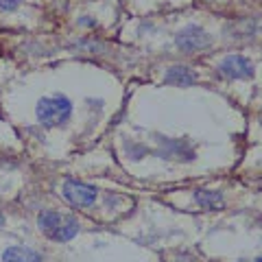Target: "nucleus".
I'll list each match as a JSON object with an SVG mask.
<instances>
[{"instance_id":"1a4fd4ad","label":"nucleus","mask_w":262,"mask_h":262,"mask_svg":"<svg viewBox=\"0 0 262 262\" xmlns=\"http://www.w3.org/2000/svg\"><path fill=\"white\" fill-rule=\"evenodd\" d=\"M22 0H0V9H5V11H13V9H18Z\"/></svg>"},{"instance_id":"6e6552de","label":"nucleus","mask_w":262,"mask_h":262,"mask_svg":"<svg viewBox=\"0 0 262 262\" xmlns=\"http://www.w3.org/2000/svg\"><path fill=\"white\" fill-rule=\"evenodd\" d=\"M194 201L199 203L203 210H221L225 206L223 194L216 190H196L194 192Z\"/></svg>"},{"instance_id":"f03ea898","label":"nucleus","mask_w":262,"mask_h":262,"mask_svg":"<svg viewBox=\"0 0 262 262\" xmlns=\"http://www.w3.org/2000/svg\"><path fill=\"white\" fill-rule=\"evenodd\" d=\"M72 114V103L70 98H66L61 94H55V96H44L37 101V107H35V116L37 120L46 127H59L63 122H68Z\"/></svg>"},{"instance_id":"f257e3e1","label":"nucleus","mask_w":262,"mask_h":262,"mask_svg":"<svg viewBox=\"0 0 262 262\" xmlns=\"http://www.w3.org/2000/svg\"><path fill=\"white\" fill-rule=\"evenodd\" d=\"M37 227L42 229V234H46L51 241L66 243L72 241L79 234V223L72 216H63L55 210H44L37 216Z\"/></svg>"},{"instance_id":"20e7f679","label":"nucleus","mask_w":262,"mask_h":262,"mask_svg":"<svg viewBox=\"0 0 262 262\" xmlns=\"http://www.w3.org/2000/svg\"><path fill=\"white\" fill-rule=\"evenodd\" d=\"M63 196L68 199L72 206L77 208H88L92 206V203L96 201V188L94 186H88L83 182H77V179H68V182L63 184Z\"/></svg>"},{"instance_id":"423d86ee","label":"nucleus","mask_w":262,"mask_h":262,"mask_svg":"<svg viewBox=\"0 0 262 262\" xmlns=\"http://www.w3.org/2000/svg\"><path fill=\"white\" fill-rule=\"evenodd\" d=\"M164 81H166V83H170V85L188 88V85H192L194 81H196V75H194L190 68H186V66H173V68H168Z\"/></svg>"},{"instance_id":"9d476101","label":"nucleus","mask_w":262,"mask_h":262,"mask_svg":"<svg viewBox=\"0 0 262 262\" xmlns=\"http://www.w3.org/2000/svg\"><path fill=\"white\" fill-rule=\"evenodd\" d=\"M5 225V216H3V212H0V227Z\"/></svg>"},{"instance_id":"0eeeda50","label":"nucleus","mask_w":262,"mask_h":262,"mask_svg":"<svg viewBox=\"0 0 262 262\" xmlns=\"http://www.w3.org/2000/svg\"><path fill=\"white\" fill-rule=\"evenodd\" d=\"M3 262H42V256L31 247H9L3 251Z\"/></svg>"},{"instance_id":"7ed1b4c3","label":"nucleus","mask_w":262,"mask_h":262,"mask_svg":"<svg viewBox=\"0 0 262 262\" xmlns=\"http://www.w3.org/2000/svg\"><path fill=\"white\" fill-rule=\"evenodd\" d=\"M175 44H177V48H182L184 53H196V51L208 48L212 44V37L201 27H194V24H190V27L182 29L175 35Z\"/></svg>"},{"instance_id":"39448f33","label":"nucleus","mask_w":262,"mask_h":262,"mask_svg":"<svg viewBox=\"0 0 262 262\" xmlns=\"http://www.w3.org/2000/svg\"><path fill=\"white\" fill-rule=\"evenodd\" d=\"M219 72L227 79H249L253 77V63L243 55H229L219 63Z\"/></svg>"},{"instance_id":"9b49d317","label":"nucleus","mask_w":262,"mask_h":262,"mask_svg":"<svg viewBox=\"0 0 262 262\" xmlns=\"http://www.w3.org/2000/svg\"><path fill=\"white\" fill-rule=\"evenodd\" d=\"M258 262H262V258H258Z\"/></svg>"}]
</instances>
